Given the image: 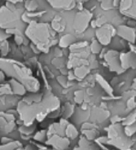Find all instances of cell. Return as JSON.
<instances>
[{
	"instance_id": "12",
	"label": "cell",
	"mask_w": 136,
	"mask_h": 150,
	"mask_svg": "<svg viewBox=\"0 0 136 150\" xmlns=\"http://www.w3.org/2000/svg\"><path fill=\"white\" fill-rule=\"evenodd\" d=\"M120 61L121 68L125 70L136 68V54L130 51L128 52L120 53Z\"/></svg>"
},
{
	"instance_id": "28",
	"label": "cell",
	"mask_w": 136,
	"mask_h": 150,
	"mask_svg": "<svg viewBox=\"0 0 136 150\" xmlns=\"http://www.w3.org/2000/svg\"><path fill=\"white\" fill-rule=\"evenodd\" d=\"M11 86L9 84H0V96L3 95H8V94H11Z\"/></svg>"
},
{
	"instance_id": "42",
	"label": "cell",
	"mask_w": 136,
	"mask_h": 150,
	"mask_svg": "<svg viewBox=\"0 0 136 150\" xmlns=\"http://www.w3.org/2000/svg\"><path fill=\"white\" fill-rule=\"evenodd\" d=\"M131 90L136 91V79L133 80V83L132 85H131Z\"/></svg>"
},
{
	"instance_id": "43",
	"label": "cell",
	"mask_w": 136,
	"mask_h": 150,
	"mask_svg": "<svg viewBox=\"0 0 136 150\" xmlns=\"http://www.w3.org/2000/svg\"><path fill=\"white\" fill-rule=\"evenodd\" d=\"M130 49H131V52H135L136 54V47H134V45L130 44Z\"/></svg>"
},
{
	"instance_id": "37",
	"label": "cell",
	"mask_w": 136,
	"mask_h": 150,
	"mask_svg": "<svg viewBox=\"0 0 136 150\" xmlns=\"http://www.w3.org/2000/svg\"><path fill=\"white\" fill-rule=\"evenodd\" d=\"M94 127H95V126H94V124L87 123V122H86V123H84L83 125H82V130H90V129H94Z\"/></svg>"
},
{
	"instance_id": "6",
	"label": "cell",
	"mask_w": 136,
	"mask_h": 150,
	"mask_svg": "<svg viewBox=\"0 0 136 150\" xmlns=\"http://www.w3.org/2000/svg\"><path fill=\"white\" fill-rule=\"evenodd\" d=\"M117 34L116 29L109 24H105L104 25L99 27L96 30L97 41L102 46H108L112 38Z\"/></svg>"
},
{
	"instance_id": "34",
	"label": "cell",
	"mask_w": 136,
	"mask_h": 150,
	"mask_svg": "<svg viewBox=\"0 0 136 150\" xmlns=\"http://www.w3.org/2000/svg\"><path fill=\"white\" fill-rule=\"evenodd\" d=\"M9 37H11V35L7 34L6 33V30H4L0 28V42H3L6 41Z\"/></svg>"
},
{
	"instance_id": "13",
	"label": "cell",
	"mask_w": 136,
	"mask_h": 150,
	"mask_svg": "<svg viewBox=\"0 0 136 150\" xmlns=\"http://www.w3.org/2000/svg\"><path fill=\"white\" fill-rule=\"evenodd\" d=\"M48 4L54 8L70 10L76 6L74 1H48Z\"/></svg>"
},
{
	"instance_id": "33",
	"label": "cell",
	"mask_w": 136,
	"mask_h": 150,
	"mask_svg": "<svg viewBox=\"0 0 136 150\" xmlns=\"http://www.w3.org/2000/svg\"><path fill=\"white\" fill-rule=\"evenodd\" d=\"M87 42H77V43H74L72 46H70V49L71 50H78V49H82L87 47Z\"/></svg>"
},
{
	"instance_id": "11",
	"label": "cell",
	"mask_w": 136,
	"mask_h": 150,
	"mask_svg": "<svg viewBox=\"0 0 136 150\" xmlns=\"http://www.w3.org/2000/svg\"><path fill=\"white\" fill-rule=\"evenodd\" d=\"M121 13L136 21V1H121L119 4Z\"/></svg>"
},
{
	"instance_id": "23",
	"label": "cell",
	"mask_w": 136,
	"mask_h": 150,
	"mask_svg": "<svg viewBox=\"0 0 136 150\" xmlns=\"http://www.w3.org/2000/svg\"><path fill=\"white\" fill-rule=\"evenodd\" d=\"M47 136V131L42 130V131L36 132V134L34 135V139L38 142H46Z\"/></svg>"
},
{
	"instance_id": "39",
	"label": "cell",
	"mask_w": 136,
	"mask_h": 150,
	"mask_svg": "<svg viewBox=\"0 0 136 150\" xmlns=\"http://www.w3.org/2000/svg\"><path fill=\"white\" fill-rule=\"evenodd\" d=\"M16 150H35V149H34V147L33 146V145H27V146L25 147L24 149L19 147V148H17Z\"/></svg>"
},
{
	"instance_id": "30",
	"label": "cell",
	"mask_w": 136,
	"mask_h": 150,
	"mask_svg": "<svg viewBox=\"0 0 136 150\" xmlns=\"http://www.w3.org/2000/svg\"><path fill=\"white\" fill-rule=\"evenodd\" d=\"M1 53H2V56H6L8 55V52H9V47H8V41H4L1 43Z\"/></svg>"
},
{
	"instance_id": "3",
	"label": "cell",
	"mask_w": 136,
	"mask_h": 150,
	"mask_svg": "<svg viewBox=\"0 0 136 150\" xmlns=\"http://www.w3.org/2000/svg\"><path fill=\"white\" fill-rule=\"evenodd\" d=\"M26 37L42 52H47L51 47L57 42L56 33L48 24L32 21L25 30Z\"/></svg>"
},
{
	"instance_id": "5",
	"label": "cell",
	"mask_w": 136,
	"mask_h": 150,
	"mask_svg": "<svg viewBox=\"0 0 136 150\" xmlns=\"http://www.w3.org/2000/svg\"><path fill=\"white\" fill-rule=\"evenodd\" d=\"M108 144L120 150H130L134 144L131 137L126 136L124 127L120 123L111 124L108 127Z\"/></svg>"
},
{
	"instance_id": "29",
	"label": "cell",
	"mask_w": 136,
	"mask_h": 150,
	"mask_svg": "<svg viewBox=\"0 0 136 150\" xmlns=\"http://www.w3.org/2000/svg\"><path fill=\"white\" fill-rule=\"evenodd\" d=\"M84 100V92L82 91H77L74 93V100L77 104H82Z\"/></svg>"
},
{
	"instance_id": "25",
	"label": "cell",
	"mask_w": 136,
	"mask_h": 150,
	"mask_svg": "<svg viewBox=\"0 0 136 150\" xmlns=\"http://www.w3.org/2000/svg\"><path fill=\"white\" fill-rule=\"evenodd\" d=\"M102 50V45L97 40H94L91 42V51L93 54H99Z\"/></svg>"
},
{
	"instance_id": "24",
	"label": "cell",
	"mask_w": 136,
	"mask_h": 150,
	"mask_svg": "<svg viewBox=\"0 0 136 150\" xmlns=\"http://www.w3.org/2000/svg\"><path fill=\"white\" fill-rule=\"evenodd\" d=\"M124 132L126 136L132 137L133 135L136 133V122L135 123L131 124L127 127H124Z\"/></svg>"
},
{
	"instance_id": "7",
	"label": "cell",
	"mask_w": 136,
	"mask_h": 150,
	"mask_svg": "<svg viewBox=\"0 0 136 150\" xmlns=\"http://www.w3.org/2000/svg\"><path fill=\"white\" fill-rule=\"evenodd\" d=\"M104 59L105 60L108 67L111 72H115L117 74H121L125 72V70L121 68L120 53L114 50L107 51L105 56H104Z\"/></svg>"
},
{
	"instance_id": "22",
	"label": "cell",
	"mask_w": 136,
	"mask_h": 150,
	"mask_svg": "<svg viewBox=\"0 0 136 150\" xmlns=\"http://www.w3.org/2000/svg\"><path fill=\"white\" fill-rule=\"evenodd\" d=\"M21 146L19 142H10L8 144H4V145L0 146V150H14Z\"/></svg>"
},
{
	"instance_id": "45",
	"label": "cell",
	"mask_w": 136,
	"mask_h": 150,
	"mask_svg": "<svg viewBox=\"0 0 136 150\" xmlns=\"http://www.w3.org/2000/svg\"><path fill=\"white\" fill-rule=\"evenodd\" d=\"M0 48H1V44H0Z\"/></svg>"
},
{
	"instance_id": "35",
	"label": "cell",
	"mask_w": 136,
	"mask_h": 150,
	"mask_svg": "<svg viewBox=\"0 0 136 150\" xmlns=\"http://www.w3.org/2000/svg\"><path fill=\"white\" fill-rule=\"evenodd\" d=\"M95 142L97 143L99 145L102 144H108V137L107 136H101L95 139Z\"/></svg>"
},
{
	"instance_id": "40",
	"label": "cell",
	"mask_w": 136,
	"mask_h": 150,
	"mask_svg": "<svg viewBox=\"0 0 136 150\" xmlns=\"http://www.w3.org/2000/svg\"><path fill=\"white\" fill-rule=\"evenodd\" d=\"M4 79H5V74L0 69V84H1V83L4 82Z\"/></svg>"
},
{
	"instance_id": "1",
	"label": "cell",
	"mask_w": 136,
	"mask_h": 150,
	"mask_svg": "<svg viewBox=\"0 0 136 150\" xmlns=\"http://www.w3.org/2000/svg\"><path fill=\"white\" fill-rule=\"evenodd\" d=\"M59 105V100L52 94L31 93L18 104L17 112L23 125L31 126L34 120L41 122L49 113L57 110Z\"/></svg>"
},
{
	"instance_id": "15",
	"label": "cell",
	"mask_w": 136,
	"mask_h": 150,
	"mask_svg": "<svg viewBox=\"0 0 136 150\" xmlns=\"http://www.w3.org/2000/svg\"><path fill=\"white\" fill-rule=\"evenodd\" d=\"M95 78H96V81L98 82L99 84L100 85V86L102 87L103 89L105 91L106 93L110 96H113V87L111 86L109 83L104 79V77H102L101 75L99 74H96Z\"/></svg>"
},
{
	"instance_id": "32",
	"label": "cell",
	"mask_w": 136,
	"mask_h": 150,
	"mask_svg": "<svg viewBox=\"0 0 136 150\" xmlns=\"http://www.w3.org/2000/svg\"><path fill=\"white\" fill-rule=\"evenodd\" d=\"M100 7L104 10H109L111 8H113V1H103L100 4Z\"/></svg>"
},
{
	"instance_id": "44",
	"label": "cell",
	"mask_w": 136,
	"mask_h": 150,
	"mask_svg": "<svg viewBox=\"0 0 136 150\" xmlns=\"http://www.w3.org/2000/svg\"><path fill=\"white\" fill-rule=\"evenodd\" d=\"M130 150H136V149H130Z\"/></svg>"
},
{
	"instance_id": "21",
	"label": "cell",
	"mask_w": 136,
	"mask_h": 150,
	"mask_svg": "<svg viewBox=\"0 0 136 150\" xmlns=\"http://www.w3.org/2000/svg\"><path fill=\"white\" fill-rule=\"evenodd\" d=\"M82 134L84 136L87 138L88 140H93L95 139L98 136V131H96L95 129H90V130H83L82 131Z\"/></svg>"
},
{
	"instance_id": "18",
	"label": "cell",
	"mask_w": 136,
	"mask_h": 150,
	"mask_svg": "<svg viewBox=\"0 0 136 150\" xmlns=\"http://www.w3.org/2000/svg\"><path fill=\"white\" fill-rule=\"evenodd\" d=\"M74 42V37L72 34H65L63 37L61 38V40L59 44L61 47H68L73 44Z\"/></svg>"
},
{
	"instance_id": "16",
	"label": "cell",
	"mask_w": 136,
	"mask_h": 150,
	"mask_svg": "<svg viewBox=\"0 0 136 150\" xmlns=\"http://www.w3.org/2000/svg\"><path fill=\"white\" fill-rule=\"evenodd\" d=\"M65 136L70 139H74L78 136V131L73 124L68 123L65 128Z\"/></svg>"
},
{
	"instance_id": "14",
	"label": "cell",
	"mask_w": 136,
	"mask_h": 150,
	"mask_svg": "<svg viewBox=\"0 0 136 150\" xmlns=\"http://www.w3.org/2000/svg\"><path fill=\"white\" fill-rule=\"evenodd\" d=\"M9 85L11 86V91L12 93L17 95V96H24L26 93V88L23 86L22 84L16 81L15 79H11L9 81Z\"/></svg>"
},
{
	"instance_id": "36",
	"label": "cell",
	"mask_w": 136,
	"mask_h": 150,
	"mask_svg": "<svg viewBox=\"0 0 136 150\" xmlns=\"http://www.w3.org/2000/svg\"><path fill=\"white\" fill-rule=\"evenodd\" d=\"M95 23H96V26L97 27H101L103 25H104L106 24V18L104 16H100L98 19L95 20Z\"/></svg>"
},
{
	"instance_id": "2",
	"label": "cell",
	"mask_w": 136,
	"mask_h": 150,
	"mask_svg": "<svg viewBox=\"0 0 136 150\" xmlns=\"http://www.w3.org/2000/svg\"><path fill=\"white\" fill-rule=\"evenodd\" d=\"M0 69L8 77L21 83L31 93H37L39 90L40 84L33 76L30 69L18 61L0 59Z\"/></svg>"
},
{
	"instance_id": "8",
	"label": "cell",
	"mask_w": 136,
	"mask_h": 150,
	"mask_svg": "<svg viewBox=\"0 0 136 150\" xmlns=\"http://www.w3.org/2000/svg\"><path fill=\"white\" fill-rule=\"evenodd\" d=\"M91 18H92V14L88 10H82L78 12L74 18V24H73L74 30L78 34L83 33L91 21Z\"/></svg>"
},
{
	"instance_id": "26",
	"label": "cell",
	"mask_w": 136,
	"mask_h": 150,
	"mask_svg": "<svg viewBox=\"0 0 136 150\" xmlns=\"http://www.w3.org/2000/svg\"><path fill=\"white\" fill-rule=\"evenodd\" d=\"M38 7V3L36 1H27L25 3V8L28 11H34L37 10Z\"/></svg>"
},
{
	"instance_id": "41",
	"label": "cell",
	"mask_w": 136,
	"mask_h": 150,
	"mask_svg": "<svg viewBox=\"0 0 136 150\" xmlns=\"http://www.w3.org/2000/svg\"><path fill=\"white\" fill-rule=\"evenodd\" d=\"M11 142V139H8V138H5V137H4L3 139H2V143L3 144H8V143Z\"/></svg>"
},
{
	"instance_id": "27",
	"label": "cell",
	"mask_w": 136,
	"mask_h": 150,
	"mask_svg": "<svg viewBox=\"0 0 136 150\" xmlns=\"http://www.w3.org/2000/svg\"><path fill=\"white\" fill-rule=\"evenodd\" d=\"M51 28L54 31H60L62 28L61 25V17H56L53 20L52 24H51Z\"/></svg>"
},
{
	"instance_id": "4",
	"label": "cell",
	"mask_w": 136,
	"mask_h": 150,
	"mask_svg": "<svg viewBox=\"0 0 136 150\" xmlns=\"http://www.w3.org/2000/svg\"><path fill=\"white\" fill-rule=\"evenodd\" d=\"M23 12L16 8L15 2H7L0 8V28L4 30H20L22 31L25 23L21 20Z\"/></svg>"
},
{
	"instance_id": "9",
	"label": "cell",
	"mask_w": 136,
	"mask_h": 150,
	"mask_svg": "<svg viewBox=\"0 0 136 150\" xmlns=\"http://www.w3.org/2000/svg\"><path fill=\"white\" fill-rule=\"evenodd\" d=\"M117 34L124 40L128 41L130 44H135L136 41V30L134 27L128 25H119L116 30Z\"/></svg>"
},
{
	"instance_id": "31",
	"label": "cell",
	"mask_w": 136,
	"mask_h": 150,
	"mask_svg": "<svg viewBox=\"0 0 136 150\" xmlns=\"http://www.w3.org/2000/svg\"><path fill=\"white\" fill-rule=\"evenodd\" d=\"M127 109L130 110H132L136 107V99L135 97H130L126 102Z\"/></svg>"
},
{
	"instance_id": "17",
	"label": "cell",
	"mask_w": 136,
	"mask_h": 150,
	"mask_svg": "<svg viewBox=\"0 0 136 150\" xmlns=\"http://www.w3.org/2000/svg\"><path fill=\"white\" fill-rule=\"evenodd\" d=\"M89 73H90V69H88L87 66H84V65L76 67L73 72L75 78L78 79H83Z\"/></svg>"
},
{
	"instance_id": "10",
	"label": "cell",
	"mask_w": 136,
	"mask_h": 150,
	"mask_svg": "<svg viewBox=\"0 0 136 150\" xmlns=\"http://www.w3.org/2000/svg\"><path fill=\"white\" fill-rule=\"evenodd\" d=\"M47 141L46 143L53 147L56 150H65L69 146V139L58 135H52L47 137Z\"/></svg>"
},
{
	"instance_id": "20",
	"label": "cell",
	"mask_w": 136,
	"mask_h": 150,
	"mask_svg": "<svg viewBox=\"0 0 136 150\" xmlns=\"http://www.w3.org/2000/svg\"><path fill=\"white\" fill-rule=\"evenodd\" d=\"M35 129H36V125L34 123L33 125H31V126H25V125H22V126L20 127L19 131L22 135H30L35 131Z\"/></svg>"
},
{
	"instance_id": "19",
	"label": "cell",
	"mask_w": 136,
	"mask_h": 150,
	"mask_svg": "<svg viewBox=\"0 0 136 150\" xmlns=\"http://www.w3.org/2000/svg\"><path fill=\"white\" fill-rule=\"evenodd\" d=\"M136 122V110L133 111L132 112H130L128 116L125 117L123 118V120L121 122V125L123 127H127L130 126L131 124L135 123Z\"/></svg>"
},
{
	"instance_id": "38",
	"label": "cell",
	"mask_w": 136,
	"mask_h": 150,
	"mask_svg": "<svg viewBox=\"0 0 136 150\" xmlns=\"http://www.w3.org/2000/svg\"><path fill=\"white\" fill-rule=\"evenodd\" d=\"M122 120H123V118H121L119 116H115L111 118V122H112V124L120 123L121 122H122Z\"/></svg>"
},
{
	"instance_id": "46",
	"label": "cell",
	"mask_w": 136,
	"mask_h": 150,
	"mask_svg": "<svg viewBox=\"0 0 136 150\" xmlns=\"http://www.w3.org/2000/svg\"><path fill=\"white\" fill-rule=\"evenodd\" d=\"M135 30H136V29H135Z\"/></svg>"
}]
</instances>
